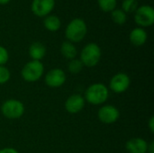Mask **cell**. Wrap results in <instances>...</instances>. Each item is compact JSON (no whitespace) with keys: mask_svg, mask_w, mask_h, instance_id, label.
<instances>
[{"mask_svg":"<svg viewBox=\"0 0 154 153\" xmlns=\"http://www.w3.org/2000/svg\"><path fill=\"white\" fill-rule=\"evenodd\" d=\"M88 33V25L81 18L72 19L65 29V37L67 41L77 43L80 42Z\"/></svg>","mask_w":154,"mask_h":153,"instance_id":"obj_1","label":"cell"},{"mask_svg":"<svg viewBox=\"0 0 154 153\" xmlns=\"http://www.w3.org/2000/svg\"><path fill=\"white\" fill-rule=\"evenodd\" d=\"M109 96L108 87L102 83H95L90 85L85 91V101L93 106L104 104Z\"/></svg>","mask_w":154,"mask_h":153,"instance_id":"obj_2","label":"cell"},{"mask_svg":"<svg viewBox=\"0 0 154 153\" xmlns=\"http://www.w3.org/2000/svg\"><path fill=\"white\" fill-rule=\"evenodd\" d=\"M102 56V51L98 44L89 42L86 44L80 51V61L83 66L88 68H94L98 64Z\"/></svg>","mask_w":154,"mask_h":153,"instance_id":"obj_3","label":"cell"},{"mask_svg":"<svg viewBox=\"0 0 154 153\" xmlns=\"http://www.w3.org/2000/svg\"><path fill=\"white\" fill-rule=\"evenodd\" d=\"M44 73V66L42 61L30 60L21 70V76L26 82L32 83L38 81Z\"/></svg>","mask_w":154,"mask_h":153,"instance_id":"obj_4","label":"cell"},{"mask_svg":"<svg viewBox=\"0 0 154 153\" xmlns=\"http://www.w3.org/2000/svg\"><path fill=\"white\" fill-rule=\"evenodd\" d=\"M1 113L7 119H19L24 114V105L17 99H7L1 106Z\"/></svg>","mask_w":154,"mask_h":153,"instance_id":"obj_5","label":"cell"},{"mask_svg":"<svg viewBox=\"0 0 154 153\" xmlns=\"http://www.w3.org/2000/svg\"><path fill=\"white\" fill-rule=\"evenodd\" d=\"M134 14V22L139 27H150L154 23V9L152 5H139Z\"/></svg>","mask_w":154,"mask_h":153,"instance_id":"obj_6","label":"cell"},{"mask_svg":"<svg viewBox=\"0 0 154 153\" xmlns=\"http://www.w3.org/2000/svg\"><path fill=\"white\" fill-rule=\"evenodd\" d=\"M131 84L130 77L124 72H118L116 75H114L109 82V88L114 93L121 94L125 92Z\"/></svg>","mask_w":154,"mask_h":153,"instance_id":"obj_7","label":"cell"},{"mask_svg":"<svg viewBox=\"0 0 154 153\" xmlns=\"http://www.w3.org/2000/svg\"><path fill=\"white\" fill-rule=\"evenodd\" d=\"M97 117L101 123L105 124H112L119 119L120 112L115 106L105 105L98 109Z\"/></svg>","mask_w":154,"mask_h":153,"instance_id":"obj_8","label":"cell"},{"mask_svg":"<svg viewBox=\"0 0 154 153\" xmlns=\"http://www.w3.org/2000/svg\"><path fill=\"white\" fill-rule=\"evenodd\" d=\"M66 73L61 69H52L49 70L44 78L45 84L51 88H57L64 85L66 82Z\"/></svg>","mask_w":154,"mask_h":153,"instance_id":"obj_9","label":"cell"},{"mask_svg":"<svg viewBox=\"0 0 154 153\" xmlns=\"http://www.w3.org/2000/svg\"><path fill=\"white\" fill-rule=\"evenodd\" d=\"M55 7V0H32V12L38 17H46L51 14Z\"/></svg>","mask_w":154,"mask_h":153,"instance_id":"obj_10","label":"cell"},{"mask_svg":"<svg viewBox=\"0 0 154 153\" xmlns=\"http://www.w3.org/2000/svg\"><path fill=\"white\" fill-rule=\"evenodd\" d=\"M85 98L79 94H73L69 96L65 101V109L69 114H78L85 107Z\"/></svg>","mask_w":154,"mask_h":153,"instance_id":"obj_11","label":"cell"},{"mask_svg":"<svg viewBox=\"0 0 154 153\" xmlns=\"http://www.w3.org/2000/svg\"><path fill=\"white\" fill-rule=\"evenodd\" d=\"M148 142L139 137L132 138L125 143V149L129 153H147L148 152Z\"/></svg>","mask_w":154,"mask_h":153,"instance_id":"obj_12","label":"cell"},{"mask_svg":"<svg viewBox=\"0 0 154 153\" xmlns=\"http://www.w3.org/2000/svg\"><path fill=\"white\" fill-rule=\"evenodd\" d=\"M147 39H148V34L147 32L144 30V28L136 27L130 32L129 40L134 46L136 47L143 46L147 41Z\"/></svg>","mask_w":154,"mask_h":153,"instance_id":"obj_13","label":"cell"},{"mask_svg":"<svg viewBox=\"0 0 154 153\" xmlns=\"http://www.w3.org/2000/svg\"><path fill=\"white\" fill-rule=\"evenodd\" d=\"M28 53L32 60L41 61L46 55V47L43 43L40 41H35L30 45Z\"/></svg>","mask_w":154,"mask_h":153,"instance_id":"obj_14","label":"cell"},{"mask_svg":"<svg viewBox=\"0 0 154 153\" xmlns=\"http://www.w3.org/2000/svg\"><path fill=\"white\" fill-rule=\"evenodd\" d=\"M60 53L65 59L70 60L77 57L78 50L74 43H72L69 41H65L62 42V44L60 46Z\"/></svg>","mask_w":154,"mask_h":153,"instance_id":"obj_15","label":"cell"},{"mask_svg":"<svg viewBox=\"0 0 154 153\" xmlns=\"http://www.w3.org/2000/svg\"><path fill=\"white\" fill-rule=\"evenodd\" d=\"M43 25L49 32H57L61 26V21L59 16L55 14H49L44 17Z\"/></svg>","mask_w":154,"mask_h":153,"instance_id":"obj_16","label":"cell"},{"mask_svg":"<svg viewBox=\"0 0 154 153\" xmlns=\"http://www.w3.org/2000/svg\"><path fill=\"white\" fill-rule=\"evenodd\" d=\"M111 18L115 23L123 25L127 21V14L121 8H116L111 12Z\"/></svg>","mask_w":154,"mask_h":153,"instance_id":"obj_17","label":"cell"},{"mask_svg":"<svg viewBox=\"0 0 154 153\" xmlns=\"http://www.w3.org/2000/svg\"><path fill=\"white\" fill-rule=\"evenodd\" d=\"M99 8L105 13H111L116 8L117 0H97Z\"/></svg>","mask_w":154,"mask_h":153,"instance_id":"obj_18","label":"cell"},{"mask_svg":"<svg viewBox=\"0 0 154 153\" xmlns=\"http://www.w3.org/2000/svg\"><path fill=\"white\" fill-rule=\"evenodd\" d=\"M138 7H139L138 0H123L121 9L127 14L134 13Z\"/></svg>","mask_w":154,"mask_h":153,"instance_id":"obj_19","label":"cell"},{"mask_svg":"<svg viewBox=\"0 0 154 153\" xmlns=\"http://www.w3.org/2000/svg\"><path fill=\"white\" fill-rule=\"evenodd\" d=\"M83 64L82 62L80 61L79 59H73V60H70L69 64H68V69L69 71V73L73 74V75H76V74H79L82 69H83Z\"/></svg>","mask_w":154,"mask_h":153,"instance_id":"obj_20","label":"cell"},{"mask_svg":"<svg viewBox=\"0 0 154 153\" xmlns=\"http://www.w3.org/2000/svg\"><path fill=\"white\" fill-rule=\"evenodd\" d=\"M11 73L5 66H0V85L5 84L10 80Z\"/></svg>","mask_w":154,"mask_h":153,"instance_id":"obj_21","label":"cell"},{"mask_svg":"<svg viewBox=\"0 0 154 153\" xmlns=\"http://www.w3.org/2000/svg\"><path fill=\"white\" fill-rule=\"evenodd\" d=\"M9 60L8 50L2 45H0V66H5Z\"/></svg>","mask_w":154,"mask_h":153,"instance_id":"obj_22","label":"cell"},{"mask_svg":"<svg viewBox=\"0 0 154 153\" xmlns=\"http://www.w3.org/2000/svg\"><path fill=\"white\" fill-rule=\"evenodd\" d=\"M0 153H19L14 148H4L2 150H0Z\"/></svg>","mask_w":154,"mask_h":153,"instance_id":"obj_23","label":"cell"},{"mask_svg":"<svg viewBox=\"0 0 154 153\" xmlns=\"http://www.w3.org/2000/svg\"><path fill=\"white\" fill-rule=\"evenodd\" d=\"M148 126H149V129L151 131V133H153L154 132V117L152 116L149 120V123H148Z\"/></svg>","mask_w":154,"mask_h":153,"instance_id":"obj_24","label":"cell"},{"mask_svg":"<svg viewBox=\"0 0 154 153\" xmlns=\"http://www.w3.org/2000/svg\"><path fill=\"white\" fill-rule=\"evenodd\" d=\"M11 0H0V5H6L10 2Z\"/></svg>","mask_w":154,"mask_h":153,"instance_id":"obj_25","label":"cell"}]
</instances>
